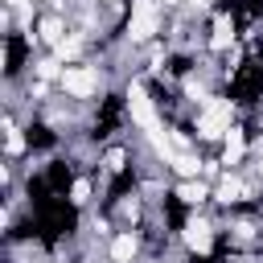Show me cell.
<instances>
[{
	"instance_id": "2e32d148",
	"label": "cell",
	"mask_w": 263,
	"mask_h": 263,
	"mask_svg": "<svg viewBox=\"0 0 263 263\" xmlns=\"http://www.w3.org/2000/svg\"><path fill=\"white\" fill-rule=\"evenodd\" d=\"M164 4H177V0H164Z\"/></svg>"
},
{
	"instance_id": "ba28073f",
	"label": "cell",
	"mask_w": 263,
	"mask_h": 263,
	"mask_svg": "<svg viewBox=\"0 0 263 263\" xmlns=\"http://www.w3.org/2000/svg\"><path fill=\"white\" fill-rule=\"evenodd\" d=\"M111 255H115V263H127V259L136 255V238H132V234H119V238L111 242Z\"/></svg>"
},
{
	"instance_id": "9a60e30c",
	"label": "cell",
	"mask_w": 263,
	"mask_h": 263,
	"mask_svg": "<svg viewBox=\"0 0 263 263\" xmlns=\"http://www.w3.org/2000/svg\"><path fill=\"white\" fill-rule=\"evenodd\" d=\"M74 49H78V41H62V45H58V53H62V58H70Z\"/></svg>"
},
{
	"instance_id": "9c48e42d",
	"label": "cell",
	"mask_w": 263,
	"mask_h": 263,
	"mask_svg": "<svg viewBox=\"0 0 263 263\" xmlns=\"http://www.w3.org/2000/svg\"><path fill=\"white\" fill-rule=\"evenodd\" d=\"M238 193H242V185H238L234 177H226V181L218 185V197H222V201H238Z\"/></svg>"
},
{
	"instance_id": "3957f363",
	"label": "cell",
	"mask_w": 263,
	"mask_h": 263,
	"mask_svg": "<svg viewBox=\"0 0 263 263\" xmlns=\"http://www.w3.org/2000/svg\"><path fill=\"white\" fill-rule=\"evenodd\" d=\"M197 132H201V136H222V132H230V103H226V99L210 103V107L201 111V119H197Z\"/></svg>"
},
{
	"instance_id": "30bf717a",
	"label": "cell",
	"mask_w": 263,
	"mask_h": 263,
	"mask_svg": "<svg viewBox=\"0 0 263 263\" xmlns=\"http://www.w3.org/2000/svg\"><path fill=\"white\" fill-rule=\"evenodd\" d=\"M86 197H90V185H86V181H74V189H70V201H78V205H82Z\"/></svg>"
},
{
	"instance_id": "277c9868",
	"label": "cell",
	"mask_w": 263,
	"mask_h": 263,
	"mask_svg": "<svg viewBox=\"0 0 263 263\" xmlns=\"http://www.w3.org/2000/svg\"><path fill=\"white\" fill-rule=\"evenodd\" d=\"M62 86H66L70 95L86 99V95H95V86H99V74H95V70H86V66H66V70H62Z\"/></svg>"
},
{
	"instance_id": "6da1fadb",
	"label": "cell",
	"mask_w": 263,
	"mask_h": 263,
	"mask_svg": "<svg viewBox=\"0 0 263 263\" xmlns=\"http://www.w3.org/2000/svg\"><path fill=\"white\" fill-rule=\"evenodd\" d=\"M127 107H132V119L148 132V140H152L160 152H168V144H164V136H160V123H156V115H152L148 95H144V86H140V82H132V90H127Z\"/></svg>"
},
{
	"instance_id": "7a4b0ae2",
	"label": "cell",
	"mask_w": 263,
	"mask_h": 263,
	"mask_svg": "<svg viewBox=\"0 0 263 263\" xmlns=\"http://www.w3.org/2000/svg\"><path fill=\"white\" fill-rule=\"evenodd\" d=\"M127 33H132L136 41H144V37L156 33V0H136V4H132V25H127Z\"/></svg>"
},
{
	"instance_id": "52a82bcc",
	"label": "cell",
	"mask_w": 263,
	"mask_h": 263,
	"mask_svg": "<svg viewBox=\"0 0 263 263\" xmlns=\"http://www.w3.org/2000/svg\"><path fill=\"white\" fill-rule=\"evenodd\" d=\"M230 41H234V25H230V16H218V21H214V37H210V45H214V49H226Z\"/></svg>"
},
{
	"instance_id": "4fadbf2b",
	"label": "cell",
	"mask_w": 263,
	"mask_h": 263,
	"mask_svg": "<svg viewBox=\"0 0 263 263\" xmlns=\"http://www.w3.org/2000/svg\"><path fill=\"white\" fill-rule=\"evenodd\" d=\"M181 197H185V201H201L205 189H201V185H181Z\"/></svg>"
},
{
	"instance_id": "5bb4252c",
	"label": "cell",
	"mask_w": 263,
	"mask_h": 263,
	"mask_svg": "<svg viewBox=\"0 0 263 263\" xmlns=\"http://www.w3.org/2000/svg\"><path fill=\"white\" fill-rule=\"evenodd\" d=\"M41 33H45L49 41H58V33H62V25H58V21H45V25H41Z\"/></svg>"
},
{
	"instance_id": "8fae6325",
	"label": "cell",
	"mask_w": 263,
	"mask_h": 263,
	"mask_svg": "<svg viewBox=\"0 0 263 263\" xmlns=\"http://www.w3.org/2000/svg\"><path fill=\"white\" fill-rule=\"evenodd\" d=\"M107 168H111V173L123 168V148H111V152H107Z\"/></svg>"
},
{
	"instance_id": "8992f818",
	"label": "cell",
	"mask_w": 263,
	"mask_h": 263,
	"mask_svg": "<svg viewBox=\"0 0 263 263\" xmlns=\"http://www.w3.org/2000/svg\"><path fill=\"white\" fill-rule=\"evenodd\" d=\"M242 152H247V140H242V132H238V127H230V132H226L222 160H226V164H234V160H242Z\"/></svg>"
},
{
	"instance_id": "7c38bea8",
	"label": "cell",
	"mask_w": 263,
	"mask_h": 263,
	"mask_svg": "<svg viewBox=\"0 0 263 263\" xmlns=\"http://www.w3.org/2000/svg\"><path fill=\"white\" fill-rule=\"evenodd\" d=\"M177 173L193 177V173H197V160H193V156H177Z\"/></svg>"
},
{
	"instance_id": "5b68a950",
	"label": "cell",
	"mask_w": 263,
	"mask_h": 263,
	"mask_svg": "<svg viewBox=\"0 0 263 263\" xmlns=\"http://www.w3.org/2000/svg\"><path fill=\"white\" fill-rule=\"evenodd\" d=\"M185 242H189V251L205 255V251H210V226H205V222H189V226H185Z\"/></svg>"
}]
</instances>
